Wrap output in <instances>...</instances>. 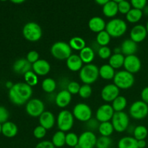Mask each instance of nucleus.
I'll return each instance as SVG.
<instances>
[{
  "label": "nucleus",
  "instance_id": "f257e3e1",
  "mask_svg": "<svg viewBox=\"0 0 148 148\" xmlns=\"http://www.w3.org/2000/svg\"><path fill=\"white\" fill-rule=\"evenodd\" d=\"M33 95V88L25 82H17L9 90V98L12 103L22 106L27 103Z\"/></svg>",
  "mask_w": 148,
  "mask_h": 148
},
{
  "label": "nucleus",
  "instance_id": "f03ea898",
  "mask_svg": "<svg viewBox=\"0 0 148 148\" xmlns=\"http://www.w3.org/2000/svg\"><path fill=\"white\" fill-rule=\"evenodd\" d=\"M79 79L84 84L90 85L97 81L99 77V68L93 64H88L82 66L79 71Z\"/></svg>",
  "mask_w": 148,
  "mask_h": 148
},
{
  "label": "nucleus",
  "instance_id": "7ed1b4c3",
  "mask_svg": "<svg viewBox=\"0 0 148 148\" xmlns=\"http://www.w3.org/2000/svg\"><path fill=\"white\" fill-rule=\"evenodd\" d=\"M127 30V25L124 20L114 18L106 23V30L111 37L119 38L122 36Z\"/></svg>",
  "mask_w": 148,
  "mask_h": 148
},
{
  "label": "nucleus",
  "instance_id": "20e7f679",
  "mask_svg": "<svg viewBox=\"0 0 148 148\" xmlns=\"http://www.w3.org/2000/svg\"><path fill=\"white\" fill-rule=\"evenodd\" d=\"M42 29L38 23L29 22L23 28V35L25 38L30 42H36L42 37Z\"/></svg>",
  "mask_w": 148,
  "mask_h": 148
},
{
  "label": "nucleus",
  "instance_id": "39448f33",
  "mask_svg": "<svg viewBox=\"0 0 148 148\" xmlns=\"http://www.w3.org/2000/svg\"><path fill=\"white\" fill-rule=\"evenodd\" d=\"M52 56L59 60H66L72 55V49L69 43L64 41H57L51 48Z\"/></svg>",
  "mask_w": 148,
  "mask_h": 148
},
{
  "label": "nucleus",
  "instance_id": "423d86ee",
  "mask_svg": "<svg viewBox=\"0 0 148 148\" xmlns=\"http://www.w3.org/2000/svg\"><path fill=\"white\" fill-rule=\"evenodd\" d=\"M134 83V77L133 74L126 70L116 72L114 78V84L119 89L126 90L132 88Z\"/></svg>",
  "mask_w": 148,
  "mask_h": 148
},
{
  "label": "nucleus",
  "instance_id": "0eeeda50",
  "mask_svg": "<svg viewBox=\"0 0 148 148\" xmlns=\"http://www.w3.org/2000/svg\"><path fill=\"white\" fill-rule=\"evenodd\" d=\"M74 116L67 110L60 111L57 117V127L59 131L65 132L72 128L74 125Z\"/></svg>",
  "mask_w": 148,
  "mask_h": 148
},
{
  "label": "nucleus",
  "instance_id": "6e6552de",
  "mask_svg": "<svg viewBox=\"0 0 148 148\" xmlns=\"http://www.w3.org/2000/svg\"><path fill=\"white\" fill-rule=\"evenodd\" d=\"M111 124L116 132H123L128 129L130 124V118L124 111L115 112L111 119Z\"/></svg>",
  "mask_w": 148,
  "mask_h": 148
},
{
  "label": "nucleus",
  "instance_id": "1a4fd4ad",
  "mask_svg": "<svg viewBox=\"0 0 148 148\" xmlns=\"http://www.w3.org/2000/svg\"><path fill=\"white\" fill-rule=\"evenodd\" d=\"M73 116L75 118L83 122H87L92 119V109L86 103H79L76 104L73 108Z\"/></svg>",
  "mask_w": 148,
  "mask_h": 148
},
{
  "label": "nucleus",
  "instance_id": "9d476101",
  "mask_svg": "<svg viewBox=\"0 0 148 148\" xmlns=\"http://www.w3.org/2000/svg\"><path fill=\"white\" fill-rule=\"evenodd\" d=\"M130 114L134 119H143L148 115V105L143 101H135L130 106Z\"/></svg>",
  "mask_w": 148,
  "mask_h": 148
},
{
  "label": "nucleus",
  "instance_id": "9b49d317",
  "mask_svg": "<svg viewBox=\"0 0 148 148\" xmlns=\"http://www.w3.org/2000/svg\"><path fill=\"white\" fill-rule=\"evenodd\" d=\"M25 110L30 116L39 117L45 111V105L41 100L33 98L26 103Z\"/></svg>",
  "mask_w": 148,
  "mask_h": 148
},
{
  "label": "nucleus",
  "instance_id": "f8f14e48",
  "mask_svg": "<svg viewBox=\"0 0 148 148\" xmlns=\"http://www.w3.org/2000/svg\"><path fill=\"white\" fill-rule=\"evenodd\" d=\"M96 135L92 132L85 131L79 137L78 145L80 148H94L96 146Z\"/></svg>",
  "mask_w": 148,
  "mask_h": 148
},
{
  "label": "nucleus",
  "instance_id": "ddd939ff",
  "mask_svg": "<svg viewBox=\"0 0 148 148\" xmlns=\"http://www.w3.org/2000/svg\"><path fill=\"white\" fill-rule=\"evenodd\" d=\"M124 67L126 71L130 72V73H137L141 69V60L136 55L126 56L125 59H124Z\"/></svg>",
  "mask_w": 148,
  "mask_h": 148
},
{
  "label": "nucleus",
  "instance_id": "4468645a",
  "mask_svg": "<svg viewBox=\"0 0 148 148\" xmlns=\"http://www.w3.org/2000/svg\"><path fill=\"white\" fill-rule=\"evenodd\" d=\"M120 89L114 84H108L101 90V98L106 102H113L119 95Z\"/></svg>",
  "mask_w": 148,
  "mask_h": 148
},
{
  "label": "nucleus",
  "instance_id": "2eb2a0df",
  "mask_svg": "<svg viewBox=\"0 0 148 148\" xmlns=\"http://www.w3.org/2000/svg\"><path fill=\"white\" fill-rule=\"evenodd\" d=\"M114 111V108L109 104H103L98 108L96 111V119L100 123L106 122L112 119Z\"/></svg>",
  "mask_w": 148,
  "mask_h": 148
},
{
  "label": "nucleus",
  "instance_id": "dca6fc26",
  "mask_svg": "<svg viewBox=\"0 0 148 148\" xmlns=\"http://www.w3.org/2000/svg\"><path fill=\"white\" fill-rule=\"evenodd\" d=\"M147 34L145 26L143 25H136L130 31V39L138 43L143 42L146 38Z\"/></svg>",
  "mask_w": 148,
  "mask_h": 148
},
{
  "label": "nucleus",
  "instance_id": "f3484780",
  "mask_svg": "<svg viewBox=\"0 0 148 148\" xmlns=\"http://www.w3.org/2000/svg\"><path fill=\"white\" fill-rule=\"evenodd\" d=\"M33 71L39 76H45L51 70V65L49 62L45 59H39L36 63L32 64Z\"/></svg>",
  "mask_w": 148,
  "mask_h": 148
},
{
  "label": "nucleus",
  "instance_id": "a211bd4d",
  "mask_svg": "<svg viewBox=\"0 0 148 148\" xmlns=\"http://www.w3.org/2000/svg\"><path fill=\"white\" fill-rule=\"evenodd\" d=\"M55 116L51 111H45L39 116V124L46 130L53 128L55 124Z\"/></svg>",
  "mask_w": 148,
  "mask_h": 148
},
{
  "label": "nucleus",
  "instance_id": "6ab92c4d",
  "mask_svg": "<svg viewBox=\"0 0 148 148\" xmlns=\"http://www.w3.org/2000/svg\"><path fill=\"white\" fill-rule=\"evenodd\" d=\"M32 64L26 59H19L13 64V70L15 73L23 75L31 71Z\"/></svg>",
  "mask_w": 148,
  "mask_h": 148
},
{
  "label": "nucleus",
  "instance_id": "aec40b11",
  "mask_svg": "<svg viewBox=\"0 0 148 148\" xmlns=\"http://www.w3.org/2000/svg\"><path fill=\"white\" fill-rule=\"evenodd\" d=\"M72 101V94L67 90H62L58 92L55 98V103L59 108H65Z\"/></svg>",
  "mask_w": 148,
  "mask_h": 148
},
{
  "label": "nucleus",
  "instance_id": "412c9836",
  "mask_svg": "<svg viewBox=\"0 0 148 148\" xmlns=\"http://www.w3.org/2000/svg\"><path fill=\"white\" fill-rule=\"evenodd\" d=\"M121 53L125 55L126 56H131V55H135V53L137 51L138 46L137 43L133 41L131 39H126L122 42L121 45Z\"/></svg>",
  "mask_w": 148,
  "mask_h": 148
},
{
  "label": "nucleus",
  "instance_id": "4be33fe9",
  "mask_svg": "<svg viewBox=\"0 0 148 148\" xmlns=\"http://www.w3.org/2000/svg\"><path fill=\"white\" fill-rule=\"evenodd\" d=\"M106 23L105 20L101 17H93L88 22V27L91 31L94 33H100L106 30Z\"/></svg>",
  "mask_w": 148,
  "mask_h": 148
},
{
  "label": "nucleus",
  "instance_id": "5701e85b",
  "mask_svg": "<svg viewBox=\"0 0 148 148\" xmlns=\"http://www.w3.org/2000/svg\"><path fill=\"white\" fill-rule=\"evenodd\" d=\"M66 66L72 72H77L82 68L83 62L79 55L72 54L66 59Z\"/></svg>",
  "mask_w": 148,
  "mask_h": 148
},
{
  "label": "nucleus",
  "instance_id": "b1692460",
  "mask_svg": "<svg viewBox=\"0 0 148 148\" xmlns=\"http://www.w3.org/2000/svg\"><path fill=\"white\" fill-rule=\"evenodd\" d=\"M119 12L118 4L116 1H108V2L103 7V13L107 17H115Z\"/></svg>",
  "mask_w": 148,
  "mask_h": 148
},
{
  "label": "nucleus",
  "instance_id": "393cba45",
  "mask_svg": "<svg viewBox=\"0 0 148 148\" xmlns=\"http://www.w3.org/2000/svg\"><path fill=\"white\" fill-rule=\"evenodd\" d=\"M17 132H18V128L17 126L12 121H8L2 124V134L5 137L11 138L14 137L17 135Z\"/></svg>",
  "mask_w": 148,
  "mask_h": 148
},
{
  "label": "nucleus",
  "instance_id": "a878e982",
  "mask_svg": "<svg viewBox=\"0 0 148 148\" xmlns=\"http://www.w3.org/2000/svg\"><path fill=\"white\" fill-rule=\"evenodd\" d=\"M79 57L82 59V62L86 64H91V62L94 60L95 58V51L92 47L86 46L82 50L79 51Z\"/></svg>",
  "mask_w": 148,
  "mask_h": 148
},
{
  "label": "nucleus",
  "instance_id": "bb28decb",
  "mask_svg": "<svg viewBox=\"0 0 148 148\" xmlns=\"http://www.w3.org/2000/svg\"><path fill=\"white\" fill-rule=\"evenodd\" d=\"M115 69L109 64H103L99 68V76L104 79H114Z\"/></svg>",
  "mask_w": 148,
  "mask_h": 148
},
{
  "label": "nucleus",
  "instance_id": "cd10ccee",
  "mask_svg": "<svg viewBox=\"0 0 148 148\" xmlns=\"http://www.w3.org/2000/svg\"><path fill=\"white\" fill-rule=\"evenodd\" d=\"M124 59L125 56L122 53H114L111 55V57L109 58V64L110 66H112L114 69H119L121 66H124Z\"/></svg>",
  "mask_w": 148,
  "mask_h": 148
},
{
  "label": "nucleus",
  "instance_id": "c85d7f7f",
  "mask_svg": "<svg viewBox=\"0 0 148 148\" xmlns=\"http://www.w3.org/2000/svg\"><path fill=\"white\" fill-rule=\"evenodd\" d=\"M118 148H139L137 140L132 137H124L118 143Z\"/></svg>",
  "mask_w": 148,
  "mask_h": 148
},
{
  "label": "nucleus",
  "instance_id": "c756f323",
  "mask_svg": "<svg viewBox=\"0 0 148 148\" xmlns=\"http://www.w3.org/2000/svg\"><path fill=\"white\" fill-rule=\"evenodd\" d=\"M127 105V98L123 95H119L112 102V108L115 112H121L123 111Z\"/></svg>",
  "mask_w": 148,
  "mask_h": 148
},
{
  "label": "nucleus",
  "instance_id": "7c9ffc66",
  "mask_svg": "<svg viewBox=\"0 0 148 148\" xmlns=\"http://www.w3.org/2000/svg\"><path fill=\"white\" fill-rule=\"evenodd\" d=\"M143 10L132 8L126 14V18H127V21L130 22V23H138L141 20L142 17H143Z\"/></svg>",
  "mask_w": 148,
  "mask_h": 148
},
{
  "label": "nucleus",
  "instance_id": "2f4dec72",
  "mask_svg": "<svg viewBox=\"0 0 148 148\" xmlns=\"http://www.w3.org/2000/svg\"><path fill=\"white\" fill-rule=\"evenodd\" d=\"M51 143L55 147H62L66 145V134L64 132L58 131L52 137Z\"/></svg>",
  "mask_w": 148,
  "mask_h": 148
},
{
  "label": "nucleus",
  "instance_id": "473e14b6",
  "mask_svg": "<svg viewBox=\"0 0 148 148\" xmlns=\"http://www.w3.org/2000/svg\"><path fill=\"white\" fill-rule=\"evenodd\" d=\"M69 46H70L71 49H75L76 51H79L86 47V42L82 38L78 37V36H75L72 38L70 39L69 43Z\"/></svg>",
  "mask_w": 148,
  "mask_h": 148
},
{
  "label": "nucleus",
  "instance_id": "72a5a7b5",
  "mask_svg": "<svg viewBox=\"0 0 148 148\" xmlns=\"http://www.w3.org/2000/svg\"><path fill=\"white\" fill-rule=\"evenodd\" d=\"M114 131V127L110 121H106V122H103L100 124L98 132L101 134V136L110 137L113 134Z\"/></svg>",
  "mask_w": 148,
  "mask_h": 148
},
{
  "label": "nucleus",
  "instance_id": "f704fd0d",
  "mask_svg": "<svg viewBox=\"0 0 148 148\" xmlns=\"http://www.w3.org/2000/svg\"><path fill=\"white\" fill-rule=\"evenodd\" d=\"M41 87L44 92H48V93H51V92H53L56 90V82L52 78H46L42 82Z\"/></svg>",
  "mask_w": 148,
  "mask_h": 148
},
{
  "label": "nucleus",
  "instance_id": "c9c22d12",
  "mask_svg": "<svg viewBox=\"0 0 148 148\" xmlns=\"http://www.w3.org/2000/svg\"><path fill=\"white\" fill-rule=\"evenodd\" d=\"M133 134H134V137L137 140V141H138V140H145V138L147 137L148 134V130L143 125L137 126V127L134 129Z\"/></svg>",
  "mask_w": 148,
  "mask_h": 148
},
{
  "label": "nucleus",
  "instance_id": "e433bc0d",
  "mask_svg": "<svg viewBox=\"0 0 148 148\" xmlns=\"http://www.w3.org/2000/svg\"><path fill=\"white\" fill-rule=\"evenodd\" d=\"M111 41V36L106 30H103L98 33L96 36V42L100 46H107Z\"/></svg>",
  "mask_w": 148,
  "mask_h": 148
},
{
  "label": "nucleus",
  "instance_id": "4c0bfd02",
  "mask_svg": "<svg viewBox=\"0 0 148 148\" xmlns=\"http://www.w3.org/2000/svg\"><path fill=\"white\" fill-rule=\"evenodd\" d=\"M24 79L25 81V83L30 85V87H34L38 82V75L35 73L33 71H29L26 74L24 75Z\"/></svg>",
  "mask_w": 148,
  "mask_h": 148
},
{
  "label": "nucleus",
  "instance_id": "58836bf2",
  "mask_svg": "<svg viewBox=\"0 0 148 148\" xmlns=\"http://www.w3.org/2000/svg\"><path fill=\"white\" fill-rule=\"evenodd\" d=\"M79 142V137L74 132H69L66 134V145L69 147H76Z\"/></svg>",
  "mask_w": 148,
  "mask_h": 148
},
{
  "label": "nucleus",
  "instance_id": "ea45409f",
  "mask_svg": "<svg viewBox=\"0 0 148 148\" xmlns=\"http://www.w3.org/2000/svg\"><path fill=\"white\" fill-rule=\"evenodd\" d=\"M112 144V140L109 137H98L97 140L96 147L97 148H110Z\"/></svg>",
  "mask_w": 148,
  "mask_h": 148
},
{
  "label": "nucleus",
  "instance_id": "a19ab883",
  "mask_svg": "<svg viewBox=\"0 0 148 148\" xmlns=\"http://www.w3.org/2000/svg\"><path fill=\"white\" fill-rule=\"evenodd\" d=\"M116 2L118 4L119 12L121 14H127L131 10V3L124 0H119V1H116Z\"/></svg>",
  "mask_w": 148,
  "mask_h": 148
},
{
  "label": "nucleus",
  "instance_id": "79ce46f5",
  "mask_svg": "<svg viewBox=\"0 0 148 148\" xmlns=\"http://www.w3.org/2000/svg\"><path fill=\"white\" fill-rule=\"evenodd\" d=\"M92 92V88L90 85L84 84L83 85H81L80 90L79 92V95L82 98H88L91 96Z\"/></svg>",
  "mask_w": 148,
  "mask_h": 148
},
{
  "label": "nucleus",
  "instance_id": "37998d69",
  "mask_svg": "<svg viewBox=\"0 0 148 148\" xmlns=\"http://www.w3.org/2000/svg\"><path fill=\"white\" fill-rule=\"evenodd\" d=\"M98 54L102 59H109L111 56V50L108 46H100L98 50Z\"/></svg>",
  "mask_w": 148,
  "mask_h": 148
},
{
  "label": "nucleus",
  "instance_id": "c03bdc74",
  "mask_svg": "<svg viewBox=\"0 0 148 148\" xmlns=\"http://www.w3.org/2000/svg\"><path fill=\"white\" fill-rule=\"evenodd\" d=\"M80 88L81 85H79L77 82L71 81V82H69V83H68L67 86H66V90H67L72 95H76V94H79Z\"/></svg>",
  "mask_w": 148,
  "mask_h": 148
},
{
  "label": "nucleus",
  "instance_id": "a18cd8bd",
  "mask_svg": "<svg viewBox=\"0 0 148 148\" xmlns=\"http://www.w3.org/2000/svg\"><path fill=\"white\" fill-rule=\"evenodd\" d=\"M101 123L95 119H90L89 121H88L86 122V127L88 128V131L90 132H93L95 130H98L99 128V126Z\"/></svg>",
  "mask_w": 148,
  "mask_h": 148
},
{
  "label": "nucleus",
  "instance_id": "49530a36",
  "mask_svg": "<svg viewBox=\"0 0 148 148\" xmlns=\"http://www.w3.org/2000/svg\"><path fill=\"white\" fill-rule=\"evenodd\" d=\"M39 53H38V51L35 50L30 51L27 53V56H26V59L30 62L31 64L36 63L37 61H38L39 59Z\"/></svg>",
  "mask_w": 148,
  "mask_h": 148
},
{
  "label": "nucleus",
  "instance_id": "de8ad7c7",
  "mask_svg": "<svg viewBox=\"0 0 148 148\" xmlns=\"http://www.w3.org/2000/svg\"><path fill=\"white\" fill-rule=\"evenodd\" d=\"M47 130L40 125L38 126L33 130V135L36 139H42L46 136Z\"/></svg>",
  "mask_w": 148,
  "mask_h": 148
},
{
  "label": "nucleus",
  "instance_id": "09e8293b",
  "mask_svg": "<svg viewBox=\"0 0 148 148\" xmlns=\"http://www.w3.org/2000/svg\"><path fill=\"white\" fill-rule=\"evenodd\" d=\"M130 3H131V5L132 6L133 8L143 10L147 6V1L146 0H132Z\"/></svg>",
  "mask_w": 148,
  "mask_h": 148
},
{
  "label": "nucleus",
  "instance_id": "8fccbe9b",
  "mask_svg": "<svg viewBox=\"0 0 148 148\" xmlns=\"http://www.w3.org/2000/svg\"><path fill=\"white\" fill-rule=\"evenodd\" d=\"M9 116H10V114L7 108L0 106V124H3L4 123L7 122Z\"/></svg>",
  "mask_w": 148,
  "mask_h": 148
},
{
  "label": "nucleus",
  "instance_id": "3c124183",
  "mask_svg": "<svg viewBox=\"0 0 148 148\" xmlns=\"http://www.w3.org/2000/svg\"><path fill=\"white\" fill-rule=\"evenodd\" d=\"M35 148H55V147L51 141L45 140L38 143Z\"/></svg>",
  "mask_w": 148,
  "mask_h": 148
},
{
  "label": "nucleus",
  "instance_id": "603ef678",
  "mask_svg": "<svg viewBox=\"0 0 148 148\" xmlns=\"http://www.w3.org/2000/svg\"><path fill=\"white\" fill-rule=\"evenodd\" d=\"M141 98L143 102H145L148 105V86L143 88V90H142Z\"/></svg>",
  "mask_w": 148,
  "mask_h": 148
},
{
  "label": "nucleus",
  "instance_id": "864d4df0",
  "mask_svg": "<svg viewBox=\"0 0 148 148\" xmlns=\"http://www.w3.org/2000/svg\"><path fill=\"white\" fill-rule=\"evenodd\" d=\"M137 145H138L139 148H145L147 145V143H146L145 140H138L137 141Z\"/></svg>",
  "mask_w": 148,
  "mask_h": 148
},
{
  "label": "nucleus",
  "instance_id": "5fc2aeb1",
  "mask_svg": "<svg viewBox=\"0 0 148 148\" xmlns=\"http://www.w3.org/2000/svg\"><path fill=\"white\" fill-rule=\"evenodd\" d=\"M108 0H96L95 2H96L98 4H99V5L103 6H103L108 2Z\"/></svg>",
  "mask_w": 148,
  "mask_h": 148
},
{
  "label": "nucleus",
  "instance_id": "6e6d98bb",
  "mask_svg": "<svg viewBox=\"0 0 148 148\" xmlns=\"http://www.w3.org/2000/svg\"><path fill=\"white\" fill-rule=\"evenodd\" d=\"M13 85H14V84H13L11 81H7V82L5 83V86L7 87V88H8L9 90L11 89V88H12Z\"/></svg>",
  "mask_w": 148,
  "mask_h": 148
},
{
  "label": "nucleus",
  "instance_id": "4d7b16f0",
  "mask_svg": "<svg viewBox=\"0 0 148 148\" xmlns=\"http://www.w3.org/2000/svg\"><path fill=\"white\" fill-rule=\"evenodd\" d=\"M143 13H145V14L148 15V6H146L145 8L144 9V12H143Z\"/></svg>",
  "mask_w": 148,
  "mask_h": 148
},
{
  "label": "nucleus",
  "instance_id": "13d9d810",
  "mask_svg": "<svg viewBox=\"0 0 148 148\" xmlns=\"http://www.w3.org/2000/svg\"><path fill=\"white\" fill-rule=\"evenodd\" d=\"M12 2L14 3V4H20V3H23L24 1L21 0V1H12Z\"/></svg>",
  "mask_w": 148,
  "mask_h": 148
},
{
  "label": "nucleus",
  "instance_id": "bf43d9fd",
  "mask_svg": "<svg viewBox=\"0 0 148 148\" xmlns=\"http://www.w3.org/2000/svg\"><path fill=\"white\" fill-rule=\"evenodd\" d=\"M1 132H2V124H0V134H1Z\"/></svg>",
  "mask_w": 148,
  "mask_h": 148
},
{
  "label": "nucleus",
  "instance_id": "052dcab7",
  "mask_svg": "<svg viewBox=\"0 0 148 148\" xmlns=\"http://www.w3.org/2000/svg\"><path fill=\"white\" fill-rule=\"evenodd\" d=\"M146 29H147V33H148V21H147V24H146Z\"/></svg>",
  "mask_w": 148,
  "mask_h": 148
}]
</instances>
